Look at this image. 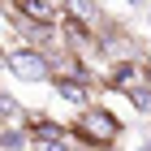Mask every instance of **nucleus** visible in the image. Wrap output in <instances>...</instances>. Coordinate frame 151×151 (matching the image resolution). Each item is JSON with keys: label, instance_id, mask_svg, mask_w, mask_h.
<instances>
[{"label": "nucleus", "instance_id": "6", "mask_svg": "<svg viewBox=\"0 0 151 151\" xmlns=\"http://www.w3.org/2000/svg\"><path fill=\"white\" fill-rule=\"evenodd\" d=\"M0 147L4 151H22V147H30V138H26V129H0Z\"/></svg>", "mask_w": 151, "mask_h": 151}, {"label": "nucleus", "instance_id": "3", "mask_svg": "<svg viewBox=\"0 0 151 151\" xmlns=\"http://www.w3.org/2000/svg\"><path fill=\"white\" fill-rule=\"evenodd\" d=\"M17 9H22L17 22H26V26H56V9L47 0H17Z\"/></svg>", "mask_w": 151, "mask_h": 151}, {"label": "nucleus", "instance_id": "12", "mask_svg": "<svg viewBox=\"0 0 151 151\" xmlns=\"http://www.w3.org/2000/svg\"><path fill=\"white\" fill-rule=\"evenodd\" d=\"M0 9H4V0H0Z\"/></svg>", "mask_w": 151, "mask_h": 151}, {"label": "nucleus", "instance_id": "5", "mask_svg": "<svg viewBox=\"0 0 151 151\" xmlns=\"http://www.w3.org/2000/svg\"><path fill=\"white\" fill-rule=\"evenodd\" d=\"M108 86H112V91H129V86H138V65H134V60H121V65H112V78H108Z\"/></svg>", "mask_w": 151, "mask_h": 151}, {"label": "nucleus", "instance_id": "8", "mask_svg": "<svg viewBox=\"0 0 151 151\" xmlns=\"http://www.w3.org/2000/svg\"><path fill=\"white\" fill-rule=\"evenodd\" d=\"M0 116H4V121H22V108H17V99H13V95H4V91H0Z\"/></svg>", "mask_w": 151, "mask_h": 151}, {"label": "nucleus", "instance_id": "4", "mask_svg": "<svg viewBox=\"0 0 151 151\" xmlns=\"http://www.w3.org/2000/svg\"><path fill=\"white\" fill-rule=\"evenodd\" d=\"M56 91L73 104H86V91H91V78L86 73H56Z\"/></svg>", "mask_w": 151, "mask_h": 151}, {"label": "nucleus", "instance_id": "1", "mask_svg": "<svg viewBox=\"0 0 151 151\" xmlns=\"http://www.w3.org/2000/svg\"><path fill=\"white\" fill-rule=\"evenodd\" d=\"M78 134H82V142H86V147L108 151L116 138H121V121H116L108 108L86 104V108H82V116H78Z\"/></svg>", "mask_w": 151, "mask_h": 151}, {"label": "nucleus", "instance_id": "11", "mask_svg": "<svg viewBox=\"0 0 151 151\" xmlns=\"http://www.w3.org/2000/svg\"><path fill=\"white\" fill-rule=\"evenodd\" d=\"M142 151H151V138H147V147H142Z\"/></svg>", "mask_w": 151, "mask_h": 151}, {"label": "nucleus", "instance_id": "10", "mask_svg": "<svg viewBox=\"0 0 151 151\" xmlns=\"http://www.w3.org/2000/svg\"><path fill=\"white\" fill-rule=\"evenodd\" d=\"M0 65H9V60H4V52H0Z\"/></svg>", "mask_w": 151, "mask_h": 151}, {"label": "nucleus", "instance_id": "9", "mask_svg": "<svg viewBox=\"0 0 151 151\" xmlns=\"http://www.w3.org/2000/svg\"><path fill=\"white\" fill-rule=\"evenodd\" d=\"M30 151H73V147H69V142H65V138H60V142H35V147H30Z\"/></svg>", "mask_w": 151, "mask_h": 151}, {"label": "nucleus", "instance_id": "2", "mask_svg": "<svg viewBox=\"0 0 151 151\" xmlns=\"http://www.w3.org/2000/svg\"><path fill=\"white\" fill-rule=\"evenodd\" d=\"M9 69L17 73L22 82H47L52 78V60H47L43 52H35V47H22V52L9 56Z\"/></svg>", "mask_w": 151, "mask_h": 151}, {"label": "nucleus", "instance_id": "7", "mask_svg": "<svg viewBox=\"0 0 151 151\" xmlns=\"http://www.w3.org/2000/svg\"><path fill=\"white\" fill-rule=\"evenodd\" d=\"M125 99L138 108V112H151V86H129V91H125Z\"/></svg>", "mask_w": 151, "mask_h": 151}]
</instances>
